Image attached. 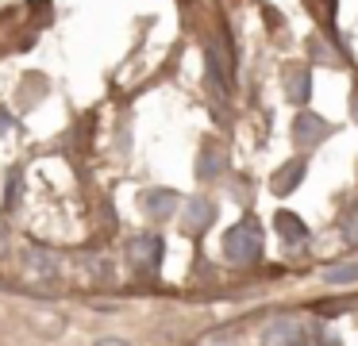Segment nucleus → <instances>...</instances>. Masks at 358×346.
Wrapping results in <instances>:
<instances>
[{"instance_id":"f257e3e1","label":"nucleus","mask_w":358,"mask_h":346,"mask_svg":"<svg viewBox=\"0 0 358 346\" xmlns=\"http://www.w3.org/2000/svg\"><path fill=\"white\" fill-rule=\"evenodd\" d=\"M224 258L231 266H250V261L262 258V223L255 215L239 219L235 227H227L224 235Z\"/></svg>"},{"instance_id":"f03ea898","label":"nucleus","mask_w":358,"mask_h":346,"mask_svg":"<svg viewBox=\"0 0 358 346\" xmlns=\"http://www.w3.org/2000/svg\"><path fill=\"white\" fill-rule=\"evenodd\" d=\"M166 246L158 235H139L131 246H127V261H131V269H139V273H155L158 261H162Z\"/></svg>"},{"instance_id":"7ed1b4c3","label":"nucleus","mask_w":358,"mask_h":346,"mask_svg":"<svg viewBox=\"0 0 358 346\" xmlns=\"http://www.w3.org/2000/svg\"><path fill=\"white\" fill-rule=\"evenodd\" d=\"M327 135H331V123L320 120L316 112H301V115L293 120V138H296V146H301V150H312V146H320Z\"/></svg>"},{"instance_id":"20e7f679","label":"nucleus","mask_w":358,"mask_h":346,"mask_svg":"<svg viewBox=\"0 0 358 346\" xmlns=\"http://www.w3.org/2000/svg\"><path fill=\"white\" fill-rule=\"evenodd\" d=\"M181 223H185L189 235H204V231L216 223V204H212L208 196H193L185 204V212H181Z\"/></svg>"},{"instance_id":"39448f33","label":"nucleus","mask_w":358,"mask_h":346,"mask_svg":"<svg viewBox=\"0 0 358 346\" xmlns=\"http://www.w3.org/2000/svg\"><path fill=\"white\" fill-rule=\"evenodd\" d=\"M139 204H143V212H147L155 223H166L173 212H178V192L173 189H147L139 196Z\"/></svg>"},{"instance_id":"423d86ee","label":"nucleus","mask_w":358,"mask_h":346,"mask_svg":"<svg viewBox=\"0 0 358 346\" xmlns=\"http://www.w3.org/2000/svg\"><path fill=\"white\" fill-rule=\"evenodd\" d=\"M304 343V327L301 319H273L270 331H266V346H301Z\"/></svg>"},{"instance_id":"0eeeda50","label":"nucleus","mask_w":358,"mask_h":346,"mask_svg":"<svg viewBox=\"0 0 358 346\" xmlns=\"http://www.w3.org/2000/svg\"><path fill=\"white\" fill-rule=\"evenodd\" d=\"M301 181H304V158H289L285 166L270 177V189H273V196H289Z\"/></svg>"},{"instance_id":"6e6552de","label":"nucleus","mask_w":358,"mask_h":346,"mask_svg":"<svg viewBox=\"0 0 358 346\" xmlns=\"http://www.w3.org/2000/svg\"><path fill=\"white\" fill-rule=\"evenodd\" d=\"M285 96H289V104H308V96H312V73L304 66H289L285 69Z\"/></svg>"},{"instance_id":"1a4fd4ad","label":"nucleus","mask_w":358,"mask_h":346,"mask_svg":"<svg viewBox=\"0 0 358 346\" xmlns=\"http://www.w3.org/2000/svg\"><path fill=\"white\" fill-rule=\"evenodd\" d=\"M273 227H278V235L285 238L289 246H301L304 238H308V227H304V219H301V215H293V212H285V208L273 215Z\"/></svg>"},{"instance_id":"9d476101","label":"nucleus","mask_w":358,"mask_h":346,"mask_svg":"<svg viewBox=\"0 0 358 346\" xmlns=\"http://www.w3.org/2000/svg\"><path fill=\"white\" fill-rule=\"evenodd\" d=\"M24 266L31 269L35 277H47V281H50V277H58L55 254H50V250H39V246H27V250H24Z\"/></svg>"},{"instance_id":"9b49d317","label":"nucleus","mask_w":358,"mask_h":346,"mask_svg":"<svg viewBox=\"0 0 358 346\" xmlns=\"http://www.w3.org/2000/svg\"><path fill=\"white\" fill-rule=\"evenodd\" d=\"M227 166V154H220L216 146H204L201 150V161H196V177L201 181H212V177H220Z\"/></svg>"},{"instance_id":"f8f14e48","label":"nucleus","mask_w":358,"mask_h":346,"mask_svg":"<svg viewBox=\"0 0 358 346\" xmlns=\"http://www.w3.org/2000/svg\"><path fill=\"white\" fill-rule=\"evenodd\" d=\"M204 66H208V81L216 85L220 92H224V89H227V69H224V54H220L216 43L204 46Z\"/></svg>"},{"instance_id":"ddd939ff","label":"nucleus","mask_w":358,"mask_h":346,"mask_svg":"<svg viewBox=\"0 0 358 346\" xmlns=\"http://www.w3.org/2000/svg\"><path fill=\"white\" fill-rule=\"evenodd\" d=\"M324 277H327V284H347V281H358V261H355V266H331Z\"/></svg>"},{"instance_id":"4468645a","label":"nucleus","mask_w":358,"mask_h":346,"mask_svg":"<svg viewBox=\"0 0 358 346\" xmlns=\"http://www.w3.org/2000/svg\"><path fill=\"white\" fill-rule=\"evenodd\" d=\"M343 243L358 246V208H350V215L343 219Z\"/></svg>"},{"instance_id":"2eb2a0df","label":"nucleus","mask_w":358,"mask_h":346,"mask_svg":"<svg viewBox=\"0 0 358 346\" xmlns=\"http://www.w3.org/2000/svg\"><path fill=\"white\" fill-rule=\"evenodd\" d=\"M16 127V123H12V115H8V108L0 104V135H8V131Z\"/></svg>"},{"instance_id":"dca6fc26","label":"nucleus","mask_w":358,"mask_h":346,"mask_svg":"<svg viewBox=\"0 0 358 346\" xmlns=\"http://www.w3.org/2000/svg\"><path fill=\"white\" fill-rule=\"evenodd\" d=\"M93 346H131V343H127V338H112V335H108V338H96Z\"/></svg>"},{"instance_id":"f3484780","label":"nucleus","mask_w":358,"mask_h":346,"mask_svg":"<svg viewBox=\"0 0 358 346\" xmlns=\"http://www.w3.org/2000/svg\"><path fill=\"white\" fill-rule=\"evenodd\" d=\"M350 115H355V123H358V92L350 96Z\"/></svg>"},{"instance_id":"a211bd4d","label":"nucleus","mask_w":358,"mask_h":346,"mask_svg":"<svg viewBox=\"0 0 358 346\" xmlns=\"http://www.w3.org/2000/svg\"><path fill=\"white\" fill-rule=\"evenodd\" d=\"M0 250H4V231H0Z\"/></svg>"}]
</instances>
